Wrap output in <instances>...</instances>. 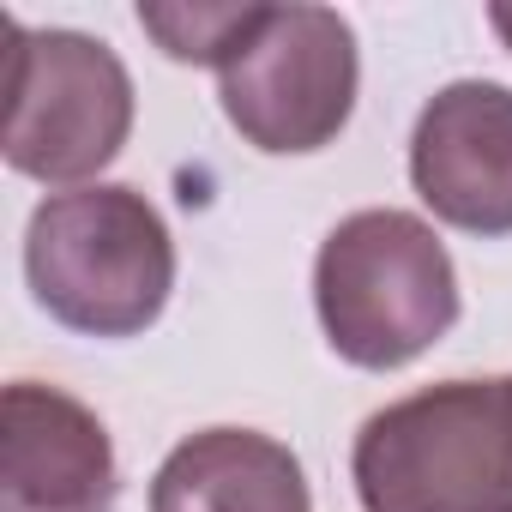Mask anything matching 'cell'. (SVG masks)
<instances>
[{"instance_id":"9c48e42d","label":"cell","mask_w":512,"mask_h":512,"mask_svg":"<svg viewBox=\"0 0 512 512\" xmlns=\"http://www.w3.org/2000/svg\"><path fill=\"white\" fill-rule=\"evenodd\" d=\"M266 7H139V25L163 43L169 61H193V67H223L241 37L260 25Z\"/></svg>"},{"instance_id":"6da1fadb","label":"cell","mask_w":512,"mask_h":512,"mask_svg":"<svg viewBox=\"0 0 512 512\" xmlns=\"http://www.w3.org/2000/svg\"><path fill=\"white\" fill-rule=\"evenodd\" d=\"M368 512H512V380H446L362 422Z\"/></svg>"},{"instance_id":"30bf717a","label":"cell","mask_w":512,"mask_h":512,"mask_svg":"<svg viewBox=\"0 0 512 512\" xmlns=\"http://www.w3.org/2000/svg\"><path fill=\"white\" fill-rule=\"evenodd\" d=\"M488 19H494V31H500V37H506V49H512V7H494Z\"/></svg>"},{"instance_id":"52a82bcc","label":"cell","mask_w":512,"mask_h":512,"mask_svg":"<svg viewBox=\"0 0 512 512\" xmlns=\"http://www.w3.org/2000/svg\"><path fill=\"white\" fill-rule=\"evenodd\" d=\"M7 452L0 494L7 512H109L115 506V446L109 428L61 386H7Z\"/></svg>"},{"instance_id":"ba28073f","label":"cell","mask_w":512,"mask_h":512,"mask_svg":"<svg viewBox=\"0 0 512 512\" xmlns=\"http://www.w3.org/2000/svg\"><path fill=\"white\" fill-rule=\"evenodd\" d=\"M151 512H314V500L290 446L253 428H205L163 458Z\"/></svg>"},{"instance_id":"8992f818","label":"cell","mask_w":512,"mask_h":512,"mask_svg":"<svg viewBox=\"0 0 512 512\" xmlns=\"http://www.w3.org/2000/svg\"><path fill=\"white\" fill-rule=\"evenodd\" d=\"M410 181L434 217L470 235H512V91L446 85L410 139Z\"/></svg>"},{"instance_id":"277c9868","label":"cell","mask_w":512,"mask_h":512,"mask_svg":"<svg viewBox=\"0 0 512 512\" xmlns=\"http://www.w3.org/2000/svg\"><path fill=\"white\" fill-rule=\"evenodd\" d=\"M133 127L127 67L79 31L7 19V163L37 181L97 175Z\"/></svg>"},{"instance_id":"7a4b0ae2","label":"cell","mask_w":512,"mask_h":512,"mask_svg":"<svg viewBox=\"0 0 512 512\" xmlns=\"http://www.w3.org/2000/svg\"><path fill=\"white\" fill-rule=\"evenodd\" d=\"M25 272L61 326L85 338H133L175 290V241L133 187H79L37 205Z\"/></svg>"},{"instance_id":"3957f363","label":"cell","mask_w":512,"mask_h":512,"mask_svg":"<svg viewBox=\"0 0 512 512\" xmlns=\"http://www.w3.org/2000/svg\"><path fill=\"white\" fill-rule=\"evenodd\" d=\"M314 302L332 350L356 368H404L458 320V278L440 235L410 211L344 217L320 260Z\"/></svg>"},{"instance_id":"5b68a950","label":"cell","mask_w":512,"mask_h":512,"mask_svg":"<svg viewBox=\"0 0 512 512\" xmlns=\"http://www.w3.org/2000/svg\"><path fill=\"white\" fill-rule=\"evenodd\" d=\"M229 127L260 151H320L356 109V37L332 7H266L217 67Z\"/></svg>"}]
</instances>
